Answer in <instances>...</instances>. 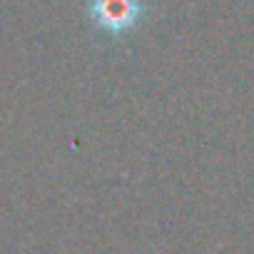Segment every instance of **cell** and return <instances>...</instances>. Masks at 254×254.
Returning a JSON list of instances; mask_svg holds the SVG:
<instances>
[{
    "label": "cell",
    "instance_id": "1",
    "mask_svg": "<svg viewBox=\"0 0 254 254\" xmlns=\"http://www.w3.org/2000/svg\"><path fill=\"white\" fill-rule=\"evenodd\" d=\"M142 13H145L142 0H90L92 23L110 35L130 33L140 23Z\"/></svg>",
    "mask_w": 254,
    "mask_h": 254
}]
</instances>
